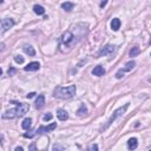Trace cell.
<instances>
[{
    "instance_id": "cell-1",
    "label": "cell",
    "mask_w": 151,
    "mask_h": 151,
    "mask_svg": "<svg viewBox=\"0 0 151 151\" xmlns=\"http://www.w3.org/2000/svg\"><path fill=\"white\" fill-rule=\"evenodd\" d=\"M77 39H76V36L71 32V31H66L62 34L59 39V50L60 52L66 53L70 50H72V47L77 44Z\"/></svg>"
},
{
    "instance_id": "cell-2",
    "label": "cell",
    "mask_w": 151,
    "mask_h": 151,
    "mask_svg": "<svg viewBox=\"0 0 151 151\" xmlns=\"http://www.w3.org/2000/svg\"><path fill=\"white\" fill-rule=\"evenodd\" d=\"M76 85H70L67 87H63V86H57L53 90V97L59 98V99H70L76 95Z\"/></svg>"
},
{
    "instance_id": "cell-3",
    "label": "cell",
    "mask_w": 151,
    "mask_h": 151,
    "mask_svg": "<svg viewBox=\"0 0 151 151\" xmlns=\"http://www.w3.org/2000/svg\"><path fill=\"white\" fill-rule=\"evenodd\" d=\"M128 108H129V104H125L124 106H122V108H119V109H117L115 112H113V115L109 118V120L106 122V124L104 125V128H103V130H106L112 123H113V120H116L118 117H120V116H123L124 113H125V111L128 110Z\"/></svg>"
},
{
    "instance_id": "cell-4",
    "label": "cell",
    "mask_w": 151,
    "mask_h": 151,
    "mask_svg": "<svg viewBox=\"0 0 151 151\" xmlns=\"http://www.w3.org/2000/svg\"><path fill=\"white\" fill-rule=\"evenodd\" d=\"M17 105V117H23L28 110H30V105L28 104H25V103H14Z\"/></svg>"
},
{
    "instance_id": "cell-5",
    "label": "cell",
    "mask_w": 151,
    "mask_h": 151,
    "mask_svg": "<svg viewBox=\"0 0 151 151\" xmlns=\"http://www.w3.org/2000/svg\"><path fill=\"white\" fill-rule=\"evenodd\" d=\"M14 20L13 19H11V18H5V19H3L1 20V33L4 34L6 31H8L10 28H12L13 26H14Z\"/></svg>"
},
{
    "instance_id": "cell-6",
    "label": "cell",
    "mask_w": 151,
    "mask_h": 151,
    "mask_svg": "<svg viewBox=\"0 0 151 151\" xmlns=\"http://www.w3.org/2000/svg\"><path fill=\"white\" fill-rule=\"evenodd\" d=\"M56 128H57V123H52V124H50L49 126H44V125H41V126H39V128L37 129L36 133H38V135H43V133H46V132L53 131Z\"/></svg>"
},
{
    "instance_id": "cell-7",
    "label": "cell",
    "mask_w": 151,
    "mask_h": 151,
    "mask_svg": "<svg viewBox=\"0 0 151 151\" xmlns=\"http://www.w3.org/2000/svg\"><path fill=\"white\" fill-rule=\"evenodd\" d=\"M115 50H116V46H115V45H106V46L103 47V49L99 51L98 58H99V57H103V56H108V54L112 53Z\"/></svg>"
},
{
    "instance_id": "cell-8",
    "label": "cell",
    "mask_w": 151,
    "mask_h": 151,
    "mask_svg": "<svg viewBox=\"0 0 151 151\" xmlns=\"http://www.w3.org/2000/svg\"><path fill=\"white\" fill-rule=\"evenodd\" d=\"M16 117H17V110H16V108L5 111V113L3 115L4 119H12V118H16Z\"/></svg>"
},
{
    "instance_id": "cell-9",
    "label": "cell",
    "mask_w": 151,
    "mask_h": 151,
    "mask_svg": "<svg viewBox=\"0 0 151 151\" xmlns=\"http://www.w3.org/2000/svg\"><path fill=\"white\" fill-rule=\"evenodd\" d=\"M23 51L28 57H34L36 56V50H34V47L31 46V45H24V46H23Z\"/></svg>"
},
{
    "instance_id": "cell-10",
    "label": "cell",
    "mask_w": 151,
    "mask_h": 151,
    "mask_svg": "<svg viewBox=\"0 0 151 151\" xmlns=\"http://www.w3.org/2000/svg\"><path fill=\"white\" fill-rule=\"evenodd\" d=\"M36 108L38 109V110H40V109H43L44 106H45V96L44 95H39L38 96V98L36 99Z\"/></svg>"
},
{
    "instance_id": "cell-11",
    "label": "cell",
    "mask_w": 151,
    "mask_h": 151,
    "mask_svg": "<svg viewBox=\"0 0 151 151\" xmlns=\"http://www.w3.org/2000/svg\"><path fill=\"white\" fill-rule=\"evenodd\" d=\"M92 74H93V76H97V77H102V76L105 74V69H104L102 65H97V66L92 70Z\"/></svg>"
},
{
    "instance_id": "cell-12",
    "label": "cell",
    "mask_w": 151,
    "mask_h": 151,
    "mask_svg": "<svg viewBox=\"0 0 151 151\" xmlns=\"http://www.w3.org/2000/svg\"><path fill=\"white\" fill-rule=\"evenodd\" d=\"M57 117L59 118V120H66L69 118V113L64 109H58L57 110Z\"/></svg>"
},
{
    "instance_id": "cell-13",
    "label": "cell",
    "mask_w": 151,
    "mask_h": 151,
    "mask_svg": "<svg viewBox=\"0 0 151 151\" xmlns=\"http://www.w3.org/2000/svg\"><path fill=\"white\" fill-rule=\"evenodd\" d=\"M40 69V64L38 62H32L27 66H25V71H38Z\"/></svg>"
},
{
    "instance_id": "cell-14",
    "label": "cell",
    "mask_w": 151,
    "mask_h": 151,
    "mask_svg": "<svg viewBox=\"0 0 151 151\" xmlns=\"http://www.w3.org/2000/svg\"><path fill=\"white\" fill-rule=\"evenodd\" d=\"M120 24H122V23H120V20H119L118 18H115V19H112V21H111V28L115 32H117L118 30L120 28Z\"/></svg>"
},
{
    "instance_id": "cell-15",
    "label": "cell",
    "mask_w": 151,
    "mask_h": 151,
    "mask_svg": "<svg viewBox=\"0 0 151 151\" xmlns=\"http://www.w3.org/2000/svg\"><path fill=\"white\" fill-rule=\"evenodd\" d=\"M137 146H138L137 138H130L129 139V142H128V149L129 150H135Z\"/></svg>"
},
{
    "instance_id": "cell-16",
    "label": "cell",
    "mask_w": 151,
    "mask_h": 151,
    "mask_svg": "<svg viewBox=\"0 0 151 151\" xmlns=\"http://www.w3.org/2000/svg\"><path fill=\"white\" fill-rule=\"evenodd\" d=\"M31 126H32V119L31 118H25L23 124H21V128L24 130H30V129H31Z\"/></svg>"
},
{
    "instance_id": "cell-17",
    "label": "cell",
    "mask_w": 151,
    "mask_h": 151,
    "mask_svg": "<svg viewBox=\"0 0 151 151\" xmlns=\"http://www.w3.org/2000/svg\"><path fill=\"white\" fill-rule=\"evenodd\" d=\"M33 11L36 14H38V16H43V14H45V8L40 5H34L33 6Z\"/></svg>"
},
{
    "instance_id": "cell-18",
    "label": "cell",
    "mask_w": 151,
    "mask_h": 151,
    "mask_svg": "<svg viewBox=\"0 0 151 151\" xmlns=\"http://www.w3.org/2000/svg\"><path fill=\"white\" fill-rule=\"evenodd\" d=\"M135 66H136V63L133 62V60H130V62H128V63L125 64V66L123 67V71H124V72H129V71H131Z\"/></svg>"
},
{
    "instance_id": "cell-19",
    "label": "cell",
    "mask_w": 151,
    "mask_h": 151,
    "mask_svg": "<svg viewBox=\"0 0 151 151\" xmlns=\"http://www.w3.org/2000/svg\"><path fill=\"white\" fill-rule=\"evenodd\" d=\"M73 7H74V4H73V3H69V1H66V3H63V4H62V8H63L64 11H67V12L72 11Z\"/></svg>"
},
{
    "instance_id": "cell-20",
    "label": "cell",
    "mask_w": 151,
    "mask_h": 151,
    "mask_svg": "<svg viewBox=\"0 0 151 151\" xmlns=\"http://www.w3.org/2000/svg\"><path fill=\"white\" fill-rule=\"evenodd\" d=\"M139 53H141V49H139L138 46H133V47L130 50L129 56H130V57H137Z\"/></svg>"
},
{
    "instance_id": "cell-21",
    "label": "cell",
    "mask_w": 151,
    "mask_h": 151,
    "mask_svg": "<svg viewBox=\"0 0 151 151\" xmlns=\"http://www.w3.org/2000/svg\"><path fill=\"white\" fill-rule=\"evenodd\" d=\"M87 113V109H86V106H85V104H82L80 105V108H79V110L77 111V115L78 116H84V115H86Z\"/></svg>"
},
{
    "instance_id": "cell-22",
    "label": "cell",
    "mask_w": 151,
    "mask_h": 151,
    "mask_svg": "<svg viewBox=\"0 0 151 151\" xmlns=\"http://www.w3.org/2000/svg\"><path fill=\"white\" fill-rule=\"evenodd\" d=\"M52 113L51 112H47L46 115H44V117H43V120H44V122H47V120H51L52 119Z\"/></svg>"
},
{
    "instance_id": "cell-23",
    "label": "cell",
    "mask_w": 151,
    "mask_h": 151,
    "mask_svg": "<svg viewBox=\"0 0 151 151\" xmlns=\"http://www.w3.org/2000/svg\"><path fill=\"white\" fill-rule=\"evenodd\" d=\"M14 60H16L17 64H23L24 63V58L21 56H14Z\"/></svg>"
},
{
    "instance_id": "cell-24",
    "label": "cell",
    "mask_w": 151,
    "mask_h": 151,
    "mask_svg": "<svg viewBox=\"0 0 151 151\" xmlns=\"http://www.w3.org/2000/svg\"><path fill=\"white\" fill-rule=\"evenodd\" d=\"M124 77V71H123V69H120L117 73H116V78L117 79H120V78H123Z\"/></svg>"
},
{
    "instance_id": "cell-25",
    "label": "cell",
    "mask_w": 151,
    "mask_h": 151,
    "mask_svg": "<svg viewBox=\"0 0 151 151\" xmlns=\"http://www.w3.org/2000/svg\"><path fill=\"white\" fill-rule=\"evenodd\" d=\"M89 150H90V151H97V150H98V145H97V144L90 145V146H89Z\"/></svg>"
},
{
    "instance_id": "cell-26",
    "label": "cell",
    "mask_w": 151,
    "mask_h": 151,
    "mask_svg": "<svg viewBox=\"0 0 151 151\" xmlns=\"http://www.w3.org/2000/svg\"><path fill=\"white\" fill-rule=\"evenodd\" d=\"M16 72H17V70H16V69H13V67H10V69H8V71H7L8 76H13Z\"/></svg>"
},
{
    "instance_id": "cell-27",
    "label": "cell",
    "mask_w": 151,
    "mask_h": 151,
    "mask_svg": "<svg viewBox=\"0 0 151 151\" xmlns=\"http://www.w3.org/2000/svg\"><path fill=\"white\" fill-rule=\"evenodd\" d=\"M34 136V133H32V132H28V133H24V137L25 138H32Z\"/></svg>"
},
{
    "instance_id": "cell-28",
    "label": "cell",
    "mask_w": 151,
    "mask_h": 151,
    "mask_svg": "<svg viewBox=\"0 0 151 151\" xmlns=\"http://www.w3.org/2000/svg\"><path fill=\"white\" fill-rule=\"evenodd\" d=\"M53 150H64V146H60V145H53V148H52Z\"/></svg>"
},
{
    "instance_id": "cell-29",
    "label": "cell",
    "mask_w": 151,
    "mask_h": 151,
    "mask_svg": "<svg viewBox=\"0 0 151 151\" xmlns=\"http://www.w3.org/2000/svg\"><path fill=\"white\" fill-rule=\"evenodd\" d=\"M106 4H108V0H103V1L100 3V7L103 8L104 6H106Z\"/></svg>"
},
{
    "instance_id": "cell-30",
    "label": "cell",
    "mask_w": 151,
    "mask_h": 151,
    "mask_svg": "<svg viewBox=\"0 0 151 151\" xmlns=\"http://www.w3.org/2000/svg\"><path fill=\"white\" fill-rule=\"evenodd\" d=\"M36 95H37L36 92H31V93H28V95H27V98H33Z\"/></svg>"
},
{
    "instance_id": "cell-31",
    "label": "cell",
    "mask_w": 151,
    "mask_h": 151,
    "mask_svg": "<svg viewBox=\"0 0 151 151\" xmlns=\"http://www.w3.org/2000/svg\"><path fill=\"white\" fill-rule=\"evenodd\" d=\"M14 150H16V151H23V150H24V149H23V148H21V146H17V148H16V149H14Z\"/></svg>"
},
{
    "instance_id": "cell-32",
    "label": "cell",
    "mask_w": 151,
    "mask_h": 151,
    "mask_svg": "<svg viewBox=\"0 0 151 151\" xmlns=\"http://www.w3.org/2000/svg\"><path fill=\"white\" fill-rule=\"evenodd\" d=\"M28 149H31V150H34V149H36V145H34V144H32V145H31V146H30Z\"/></svg>"
},
{
    "instance_id": "cell-33",
    "label": "cell",
    "mask_w": 151,
    "mask_h": 151,
    "mask_svg": "<svg viewBox=\"0 0 151 151\" xmlns=\"http://www.w3.org/2000/svg\"><path fill=\"white\" fill-rule=\"evenodd\" d=\"M149 44H150V45H151V37H150V41H149Z\"/></svg>"
},
{
    "instance_id": "cell-34",
    "label": "cell",
    "mask_w": 151,
    "mask_h": 151,
    "mask_svg": "<svg viewBox=\"0 0 151 151\" xmlns=\"http://www.w3.org/2000/svg\"><path fill=\"white\" fill-rule=\"evenodd\" d=\"M149 83H151V78H149Z\"/></svg>"
}]
</instances>
